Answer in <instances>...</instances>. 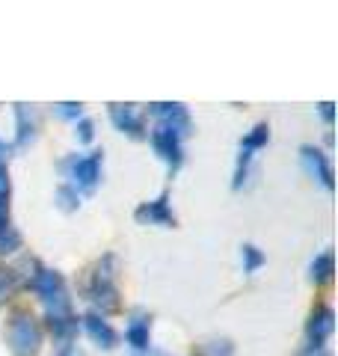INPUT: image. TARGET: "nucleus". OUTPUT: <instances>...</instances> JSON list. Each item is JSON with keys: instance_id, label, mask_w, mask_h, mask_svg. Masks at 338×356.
Returning a JSON list of instances; mask_svg holds the SVG:
<instances>
[{"instance_id": "f257e3e1", "label": "nucleus", "mask_w": 338, "mask_h": 356, "mask_svg": "<svg viewBox=\"0 0 338 356\" xmlns=\"http://www.w3.org/2000/svg\"><path fill=\"white\" fill-rule=\"evenodd\" d=\"M33 288H36V294L42 297V303H45V309H48L51 321H65L69 318V294H65V282H63L60 273H54V270L36 273Z\"/></svg>"}, {"instance_id": "f03ea898", "label": "nucleus", "mask_w": 338, "mask_h": 356, "mask_svg": "<svg viewBox=\"0 0 338 356\" xmlns=\"http://www.w3.org/2000/svg\"><path fill=\"white\" fill-rule=\"evenodd\" d=\"M42 344V332L36 327V321L30 315H15V321L9 324V348L15 356H36Z\"/></svg>"}, {"instance_id": "7ed1b4c3", "label": "nucleus", "mask_w": 338, "mask_h": 356, "mask_svg": "<svg viewBox=\"0 0 338 356\" xmlns=\"http://www.w3.org/2000/svg\"><path fill=\"white\" fill-rule=\"evenodd\" d=\"M152 146H154V152L161 154L166 163L178 166V161H182V134H178L175 128L157 125V128L152 131Z\"/></svg>"}, {"instance_id": "20e7f679", "label": "nucleus", "mask_w": 338, "mask_h": 356, "mask_svg": "<svg viewBox=\"0 0 338 356\" xmlns=\"http://www.w3.org/2000/svg\"><path fill=\"white\" fill-rule=\"evenodd\" d=\"M72 178H74L77 187H83V191H92V187L98 184V178H101V152L72 161Z\"/></svg>"}, {"instance_id": "39448f33", "label": "nucleus", "mask_w": 338, "mask_h": 356, "mask_svg": "<svg viewBox=\"0 0 338 356\" xmlns=\"http://www.w3.org/2000/svg\"><path fill=\"white\" fill-rule=\"evenodd\" d=\"M110 116H113V122H116L119 131H128V134H134V137L143 131V110L137 104H113Z\"/></svg>"}, {"instance_id": "423d86ee", "label": "nucleus", "mask_w": 338, "mask_h": 356, "mask_svg": "<svg viewBox=\"0 0 338 356\" xmlns=\"http://www.w3.org/2000/svg\"><path fill=\"white\" fill-rule=\"evenodd\" d=\"M152 113L161 119V125L175 128L182 137H184L187 128H190V119H187V107L184 104H152Z\"/></svg>"}, {"instance_id": "0eeeda50", "label": "nucleus", "mask_w": 338, "mask_h": 356, "mask_svg": "<svg viewBox=\"0 0 338 356\" xmlns=\"http://www.w3.org/2000/svg\"><path fill=\"white\" fill-rule=\"evenodd\" d=\"M332 327H335V315H332V309H318L312 315V324H309V339L314 341V348H318L321 341H326L332 336Z\"/></svg>"}, {"instance_id": "6e6552de", "label": "nucleus", "mask_w": 338, "mask_h": 356, "mask_svg": "<svg viewBox=\"0 0 338 356\" xmlns=\"http://www.w3.org/2000/svg\"><path fill=\"white\" fill-rule=\"evenodd\" d=\"M303 161H306V166H309V172H314L321 178V181L326 184V187H332V170H330V161L323 158V154L318 152V149H312V146H306L303 149Z\"/></svg>"}, {"instance_id": "1a4fd4ad", "label": "nucleus", "mask_w": 338, "mask_h": 356, "mask_svg": "<svg viewBox=\"0 0 338 356\" xmlns=\"http://www.w3.org/2000/svg\"><path fill=\"white\" fill-rule=\"evenodd\" d=\"M137 220L143 222H161V226H172V211L166 208V196H161L157 202H149L137 211Z\"/></svg>"}, {"instance_id": "9d476101", "label": "nucleus", "mask_w": 338, "mask_h": 356, "mask_svg": "<svg viewBox=\"0 0 338 356\" xmlns=\"http://www.w3.org/2000/svg\"><path fill=\"white\" fill-rule=\"evenodd\" d=\"M83 327H86L89 336H92L101 344V348H113V341H116V332L110 330L107 321H101L98 315H86L83 318Z\"/></svg>"}, {"instance_id": "9b49d317", "label": "nucleus", "mask_w": 338, "mask_h": 356, "mask_svg": "<svg viewBox=\"0 0 338 356\" xmlns=\"http://www.w3.org/2000/svg\"><path fill=\"white\" fill-rule=\"evenodd\" d=\"M92 300H95L101 309H116V306H119L116 288L110 285L107 276H101V273H98V282H95V288H92Z\"/></svg>"}, {"instance_id": "f8f14e48", "label": "nucleus", "mask_w": 338, "mask_h": 356, "mask_svg": "<svg viewBox=\"0 0 338 356\" xmlns=\"http://www.w3.org/2000/svg\"><path fill=\"white\" fill-rule=\"evenodd\" d=\"M128 341H131L137 350H145V348H149V321L140 318V315L134 318V321H131V327H128Z\"/></svg>"}, {"instance_id": "ddd939ff", "label": "nucleus", "mask_w": 338, "mask_h": 356, "mask_svg": "<svg viewBox=\"0 0 338 356\" xmlns=\"http://www.w3.org/2000/svg\"><path fill=\"white\" fill-rule=\"evenodd\" d=\"M312 280H318V282H330L332 280V252L330 250L321 252L318 259H314V264H312Z\"/></svg>"}, {"instance_id": "4468645a", "label": "nucleus", "mask_w": 338, "mask_h": 356, "mask_svg": "<svg viewBox=\"0 0 338 356\" xmlns=\"http://www.w3.org/2000/svg\"><path fill=\"white\" fill-rule=\"evenodd\" d=\"M267 137H270V131H267V125H258V128H252L250 134H246V140L241 143V152H255V149H261L264 143H267Z\"/></svg>"}, {"instance_id": "2eb2a0df", "label": "nucleus", "mask_w": 338, "mask_h": 356, "mask_svg": "<svg viewBox=\"0 0 338 356\" xmlns=\"http://www.w3.org/2000/svg\"><path fill=\"white\" fill-rule=\"evenodd\" d=\"M18 243H21V238H18V232L13 226L0 229V255H3V252H15Z\"/></svg>"}, {"instance_id": "dca6fc26", "label": "nucleus", "mask_w": 338, "mask_h": 356, "mask_svg": "<svg viewBox=\"0 0 338 356\" xmlns=\"http://www.w3.org/2000/svg\"><path fill=\"white\" fill-rule=\"evenodd\" d=\"M261 261H264V255L258 252L255 247H243V270H246V273L258 270V267H261Z\"/></svg>"}, {"instance_id": "f3484780", "label": "nucleus", "mask_w": 338, "mask_h": 356, "mask_svg": "<svg viewBox=\"0 0 338 356\" xmlns=\"http://www.w3.org/2000/svg\"><path fill=\"white\" fill-rule=\"evenodd\" d=\"M13 291H15V273L0 267V300H6Z\"/></svg>"}, {"instance_id": "a211bd4d", "label": "nucleus", "mask_w": 338, "mask_h": 356, "mask_svg": "<svg viewBox=\"0 0 338 356\" xmlns=\"http://www.w3.org/2000/svg\"><path fill=\"white\" fill-rule=\"evenodd\" d=\"M56 199H60V208H65V211L77 208V193L72 191V187H63V191L56 193Z\"/></svg>"}, {"instance_id": "6ab92c4d", "label": "nucleus", "mask_w": 338, "mask_h": 356, "mask_svg": "<svg viewBox=\"0 0 338 356\" xmlns=\"http://www.w3.org/2000/svg\"><path fill=\"white\" fill-rule=\"evenodd\" d=\"M56 113L65 116V119H81V104H60Z\"/></svg>"}, {"instance_id": "aec40b11", "label": "nucleus", "mask_w": 338, "mask_h": 356, "mask_svg": "<svg viewBox=\"0 0 338 356\" xmlns=\"http://www.w3.org/2000/svg\"><path fill=\"white\" fill-rule=\"evenodd\" d=\"M77 137H81V143H89V140H92V122H89V119H81V125H77Z\"/></svg>"}, {"instance_id": "412c9836", "label": "nucleus", "mask_w": 338, "mask_h": 356, "mask_svg": "<svg viewBox=\"0 0 338 356\" xmlns=\"http://www.w3.org/2000/svg\"><path fill=\"white\" fill-rule=\"evenodd\" d=\"M321 113H323V119H326V122H332V104H330V102L321 104Z\"/></svg>"}, {"instance_id": "4be33fe9", "label": "nucleus", "mask_w": 338, "mask_h": 356, "mask_svg": "<svg viewBox=\"0 0 338 356\" xmlns=\"http://www.w3.org/2000/svg\"><path fill=\"white\" fill-rule=\"evenodd\" d=\"M6 152V146H3V143H0V154H3Z\"/></svg>"}]
</instances>
